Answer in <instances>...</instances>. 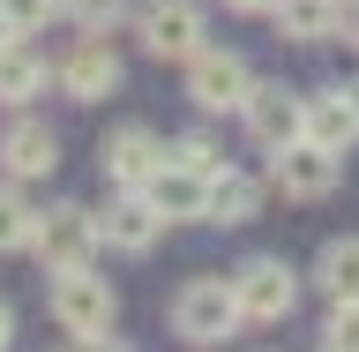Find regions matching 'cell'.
Listing matches in <instances>:
<instances>
[{"label": "cell", "instance_id": "1", "mask_svg": "<svg viewBox=\"0 0 359 352\" xmlns=\"http://www.w3.org/2000/svg\"><path fill=\"white\" fill-rule=\"evenodd\" d=\"M247 315H240V292H232V278H187L172 300V330L187 337V345H217V337H232Z\"/></svg>", "mask_w": 359, "mask_h": 352}, {"label": "cell", "instance_id": "2", "mask_svg": "<svg viewBox=\"0 0 359 352\" xmlns=\"http://www.w3.org/2000/svg\"><path fill=\"white\" fill-rule=\"evenodd\" d=\"M53 315H60L75 337H105L112 315H120V300H112V285L90 263H75V270H53Z\"/></svg>", "mask_w": 359, "mask_h": 352}, {"label": "cell", "instance_id": "3", "mask_svg": "<svg viewBox=\"0 0 359 352\" xmlns=\"http://www.w3.org/2000/svg\"><path fill=\"white\" fill-rule=\"evenodd\" d=\"M247 90H255V75H247V60L224 53V45H202L195 60H187V98H195L202 112H240Z\"/></svg>", "mask_w": 359, "mask_h": 352}, {"label": "cell", "instance_id": "4", "mask_svg": "<svg viewBox=\"0 0 359 352\" xmlns=\"http://www.w3.org/2000/svg\"><path fill=\"white\" fill-rule=\"evenodd\" d=\"M97 240H105V233H97V218H90V210H75V202H60V210H38V233H30L38 263H53V270L90 263V247H97Z\"/></svg>", "mask_w": 359, "mask_h": 352}, {"label": "cell", "instance_id": "5", "mask_svg": "<svg viewBox=\"0 0 359 352\" xmlns=\"http://www.w3.org/2000/svg\"><path fill=\"white\" fill-rule=\"evenodd\" d=\"M232 292H240V315H247V322H285L292 300H299V285H292V270L277 263V255L240 263V270H232Z\"/></svg>", "mask_w": 359, "mask_h": 352}, {"label": "cell", "instance_id": "6", "mask_svg": "<svg viewBox=\"0 0 359 352\" xmlns=\"http://www.w3.org/2000/svg\"><path fill=\"white\" fill-rule=\"evenodd\" d=\"M240 112H247V135H255L262 150H285V143L307 135V98H292L285 83H255Z\"/></svg>", "mask_w": 359, "mask_h": 352}, {"label": "cell", "instance_id": "7", "mask_svg": "<svg viewBox=\"0 0 359 352\" xmlns=\"http://www.w3.org/2000/svg\"><path fill=\"white\" fill-rule=\"evenodd\" d=\"M142 45L157 60H195L202 53V8L195 0H142Z\"/></svg>", "mask_w": 359, "mask_h": 352}, {"label": "cell", "instance_id": "8", "mask_svg": "<svg viewBox=\"0 0 359 352\" xmlns=\"http://www.w3.org/2000/svg\"><path fill=\"white\" fill-rule=\"evenodd\" d=\"M269 180H277V195L314 202V195H330V188H337V157L299 135V143H285V150H269Z\"/></svg>", "mask_w": 359, "mask_h": 352}, {"label": "cell", "instance_id": "9", "mask_svg": "<svg viewBox=\"0 0 359 352\" xmlns=\"http://www.w3.org/2000/svg\"><path fill=\"white\" fill-rule=\"evenodd\" d=\"M97 233H105V247H120V255H150L157 233H165V210H157L142 188H120V202L97 218Z\"/></svg>", "mask_w": 359, "mask_h": 352}, {"label": "cell", "instance_id": "10", "mask_svg": "<svg viewBox=\"0 0 359 352\" xmlns=\"http://www.w3.org/2000/svg\"><path fill=\"white\" fill-rule=\"evenodd\" d=\"M0 165H8V180H45L53 165H60L53 128H45V120H15V128L0 135Z\"/></svg>", "mask_w": 359, "mask_h": 352}, {"label": "cell", "instance_id": "11", "mask_svg": "<svg viewBox=\"0 0 359 352\" xmlns=\"http://www.w3.org/2000/svg\"><path fill=\"white\" fill-rule=\"evenodd\" d=\"M142 195L165 210V225H172V218H202V202H210V173H195V165L165 157V165L150 173V188H142Z\"/></svg>", "mask_w": 359, "mask_h": 352}, {"label": "cell", "instance_id": "12", "mask_svg": "<svg viewBox=\"0 0 359 352\" xmlns=\"http://www.w3.org/2000/svg\"><path fill=\"white\" fill-rule=\"evenodd\" d=\"M60 83H67V98H112L120 90V53H112L105 38H83L75 53H67V67H60Z\"/></svg>", "mask_w": 359, "mask_h": 352}, {"label": "cell", "instance_id": "13", "mask_svg": "<svg viewBox=\"0 0 359 352\" xmlns=\"http://www.w3.org/2000/svg\"><path fill=\"white\" fill-rule=\"evenodd\" d=\"M307 143H322L330 157H344L359 143V105L352 90H322V98H307Z\"/></svg>", "mask_w": 359, "mask_h": 352}, {"label": "cell", "instance_id": "14", "mask_svg": "<svg viewBox=\"0 0 359 352\" xmlns=\"http://www.w3.org/2000/svg\"><path fill=\"white\" fill-rule=\"evenodd\" d=\"M157 165H165V150H157L150 128H120L105 143V180H112V188H150Z\"/></svg>", "mask_w": 359, "mask_h": 352}, {"label": "cell", "instance_id": "15", "mask_svg": "<svg viewBox=\"0 0 359 352\" xmlns=\"http://www.w3.org/2000/svg\"><path fill=\"white\" fill-rule=\"evenodd\" d=\"M255 202H262V188H255L247 173H224V165H217V173H210L202 218H210V225H247V218H255Z\"/></svg>", "mask_w": 359, "mask_h": 352}, {"label": "cell", "instance_id": "16", "mask_svg": "<svg viewBox=\"0 0 359 352\" xmlns=\"http://www.w3.org/2000/svg\"><path fill=\"white\" fill-rule=\"evenodd\" d=\"M38 90H45V60L22 38H8L0 45V105H30Z\"/></svg>", "mask_w": 359, "mask_h": 352}, {"label": "cell", "instance_id": "17", "mask_svg": "<svg viewBox=\"0 0 359 352\" xmlns=\"http://www.w3.org/2000/svg\"><path fill=\"white\" fill-rule=\"evenodd\" d=\"M269 15H277V30H285L292 45H322V38H337V0H277Z\"/></svg>", "mask_w": 359, "mask_h": 352}, {"label": "cell", "instance_id": "18", "mask_svg": "<svg viewBox=\"0 0 359 352\" xmlns=\"http://www.w3.org/2000/svg\"><path fill=\"white\" fill-rule=\"evenodd\" d=\"M314 285L330 300H359V240H330L314 255Z\"/></svg>", "mask_w": 359, "mask_h": 352}, {"label": "cell", "instance_id": "19", "mask_svg": "<svg viewBox=\"0 0 359 352\" xmlns=\"http://www.w3.org/2000/svg\"><path fill=\"white\" fill-rule=\"evenodd\" d=\"M30 233H38V210H30L15 188H0V255H8V247H30Z\"/></svg>", "mask_w": 359, "mask_h": 352}, {"label": "cell", "instance_id": "20", "mask_svg": "<svg viewBox=\"0 0 359 352\" xmlns=\"http://www.w3.org/2000/svg\"><path fill=\"white\" fill-rule=\"evenodd\" d=\"M322 337H330V352H359V300H330Z\"/></svg>", "mask_w": 359, "mask_h": 352}, {"label": "cell", "instance_id": "21", "mask_svg": "<svg viewBox=\"0 0 359 352\" xmlns=\"http://www.w3.org/2000/svg\"><path fill=\"white\" fill-rule=\"evenodd\" d=\"M0 8H8V22H15L22 38H30V30H45L53 15H67V0H0Z\"/></svg>", "mask_w": 359, "mask_h": 352}, {"label": "cell", "instance_id": "22", "mask_svg": "<svg viewBox=\"0 0 359 352\" xmlns=\"http://www.w3.org/2000/svg\"><path fill=\"white\" fill-rule=\"evenodd\" d=\"M67 15L83 22L90 38H97V30H105V22H112V15H120V0H67Z\"/></svg>", "mask_w": 359, "mask_h": 352}, {"label": "cell", "instance_id": "23", "mask_svg": "<svg viewBox=\"0 0 359 352\" xmlns=\"http://www.w3.org/2000/svg\"><path fill=\"white\" fill-rule=\"evenodd\" d=\"M172 157H180V165H195V173H217V150H210L202 135H180V143H172Z\"/></svg>", "mask_w": 359, "mask_h": 352}, {"label": "cell", "instance_id": "24", "mask_svg": "<svg viewBox=\"0 0 359 352\" xmlns=\"http://www.w3.org/2000/svg\"><path fill=\"white\" fill-rule=\"evenodd\" d=\"M337 30H344V38H359V0H337Z\"/></svg>", "mask_w": 359, "mask_h": 352}, {"label": "cell", "instance_id": "25", "mask_svg": "<svg viewBox=\"0 0 359 352\" xmlns=\"http://www.w3.org/2000/svg\"><path fill=\"white\" fill-rule=\"evenodd\" d=\"M75 352H128V345H120V337L105 330V337H83V345H75Z\"/></svg>", "mask_w": 359, "mask_h": 352}, {"label": "cell", "instance_id": "26", "mask_svg": "<svg viewBox=\"0 0 359 352\" xmlns=\"http://www.w3.org/2000/svg\"><path fill=\"white\" fill-rule=\"evenodd\" d=\"M224 8H240V15H269L277 0H224Z\"/></svg>", "mask_w": 359, "mask_h": 352}, {"label": "cell", "instance_id": "27", "mask_svg": "<svg viewBox=\"0 0 359 352\" xmlns=\"http://www.w3.org/2000/svg\"><path fill=\"white\" fill-rule=\"evenodd\" d=\"M8 337H15V308L0 300V352H8Z\"/></svg>", "mask_w": 359, "mask_h": 352}, {"label": "cell", "instance_id": "28", "mask_svg": "<svg viewBox=\"0 0 359 352\" xmlns=\"http://www.w3.org/2000/svg\"><path fill=\"white\" fill-rule=\"evenodd\" d=\"M8 38H22V30H15V22H8V8H0V45H8Z\"/></svg>", "mask_w": 359, "mask_h": 352}, {"label": "cell", "instance_id": "29", "mask_svg": "<svg viewBox=\"0 0 359 352\" xmlns=\"http://www.w3.org/2000/svg\"><path fill=\"white\" fill-rule=\"evenodd\" d=\"M344 90H352V105H359V83H344Z\"/></svg>", "mask_w": 359, "mask_h": 352}]
</instances>
